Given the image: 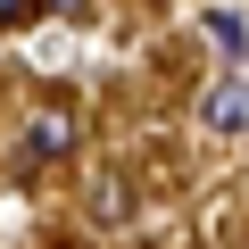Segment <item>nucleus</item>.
Here are the masks:
<instances>
[{
	"label": "nucleus",
	"mask_w": 249,
	"mask_h": 249,
	"mask_svg": "<svg viewBox=\"0 0 249 249\" xmlns=\"http://www.w3.org/2000/svg\"><path fill=\"white\" fill-rule=\"evenodd\" d=\"M67 150H75V116H67V108H42L25 133H17V158H25V166H50V158H67Z\"/></svg>",
	"instance_id": "f257e3e1"
},
{
	"label": "nucleus",
	"mask_w": 249,
	"mask_h": 249,
	"mask_svg": "<svg viewBox=\"0 0 249 249\" xmlns=\"http://www.w3.org/2000/svg\"><path fill=\"white\" fill-rule=\"evenodd\" d=\"M199 124H208V133H224V142H232V133H249V83H241V75H224V83L199 100Z\"/></svg>",
	"instance_id": "f03ea898"
},
{
	"label": "nucleus",
	"mask_w": 249,
	"mask_h": 249,
	"mask_svg": "<svg viewBox=\"0 0 249 249\" xmlns=\"http://www.w3.org/2000/svg\"><path fill=\"white\" fill-rule=\"evenodd\" d=\"M208 42H216L224 58H241V50H249V25H241V9H208Z\"/></svg>",
	"instance_id": "7ed1b4c3"
},
{
	"label": "nucleus",
	"mask_w": 249,
	"mask_h": 249,
	"mask_svg": "<svg viewBox=\"0 0 249 249\" xmlns=\"http://www.w3.org/2000/svg\"><path fill=\"white\" fill-rule=\"evenodd\" d=\"M108 224H124V208H133V191H124V183H100V199H91Z\"/></svg>",
	"instance_id": "20e7f679"
},
{
	"label": "nucleus",
	"mask_w": 249,
	"mask_h": 249,
	"mask_svg": "<svg viewBox=\"0 0 249 249\" xmlns=\"http://www.w3.org/2000/svg\"><path fill=\"white\" fill-rule=\"evenodd\" d=\"M42 17V0H0V25H34Z\"/></svg>",
	"instance_id": "39448f33"
}]
</instances>
